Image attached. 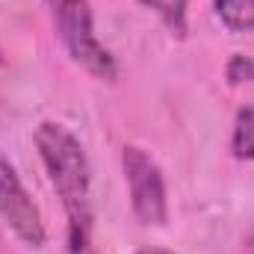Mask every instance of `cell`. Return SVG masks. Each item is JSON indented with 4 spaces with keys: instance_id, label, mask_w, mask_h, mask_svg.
<instances>
[{
    "instance_id": "obj_8",
    "label": "cell",
    "mask_w": 254,
    "mask_h": 254,
    "mask_svg": "<svg viewBox=\"0 0 254 254\" xmlns=\"http://www.w3.org/2000/svg\"><path fill=\"white\" fill-rule=\"evenodd\" d=\"M65 243H68V254H101L95 249V240H92V225L68 222V228H65Z\"/></svg>"
},
{
    "instance_id": "obj_11",
    "label": "cell",
    "mask_w": 254,
    "mask_h": 254,
    "mask_svg": "<svg viewBox=\"0 0 254 254\" xmlns=\"http://www.w3.org/2000/svg\"><path fill=\"white\" fill-rule=\"evenodd\" d=\"M243 252H246V254H254V228L246 234V237H243Z\"/></svg>"
},
{
    "instance_id": "obj_2",
    "label": "cell",
    "mask_w": 254,
    "mask_h": 254,
    "mask_svg": "<svg viewBox=\"0 0 254 254\" xmlns=\"http://www.w3.org/2000/svg\"><path fill=\"white\" fill-rule=\"evenodd\" d=\"M54 18V30L63 42L65 54L74 65L104 83L119 80V60L116 54L98 39L95 33V12L92 0H45Z\"/></svg>"
},
{
    "instance_id": "obj_5",
    "label": "cell",
    "mask_w": 254,
    "mask_h": 254,
    "mask_svg": "<svg viewBox=\"0 0 254 254\" xmlns=\"http://www.w3.org/2000/svg\"><path fill=\"white\" fill-rule=\"evenodd\" d=\"M213 12L225 30L240 36L254 33V0H213Z\"/></svg>"
},
{
    "instance_id": "obj_10",
    "label": "cell",
    "mask_w": 254,
    "mask_h": 254,
    "mask_svg": "<svg viewBox=\"0 0 254 254\" xmlns=\"http://www.w3.org/2000/svg\"><path fill=\"white\" fill-rule=\"evenodd\" d=\"M136 254H178V252L163 249V246H142V249H136Z\"/></svg>"
},
{
    "instance_id": "obj_6",
    "label": "cell",
    "mask_w": 254,
    "mask_h": 254,
    "mask_svg": "<svg viewBox=\"0 0 254 254\" xmlns=\"http://www.w3.org/2000/svg\"><path fill=\"white\" fill-rule=\"evenodd\" d=\"M231 154L240 163H254V107L246 104L237 110L231 127Z\"/></svg>"
},
{
    "instance_id": "obj_9",
    "label": "cell",
    "mask_w": 254,
    "mask_h": 254,
    "mask_svg": "<svg viewBox=\"0 0 254 254\" xmlns=\"http://www.w3.org/2000/svg\"><path fill=\"white\" fill-rule=\"evenodd\" d=\"M225 80L231 86H246L254 83V60L249 54H231L225 63Z\"/></svg>"
},
{
    "instance_id": "obj_3",
    "label": "cell",
    "mask_w": 254,
    "mask_h": 254,
    "mask_svg": "<svg viewBox=\"0 0 254 254\" xmlns=\"http://www.w3.org/2000/svg\"><path fill=\"white\" fill-rule=\"evenodd\" d=\"M122 175L130 195L133 216L148 228H163L169 222V187L160 163L139 145L122 148Z\"/></svg>"
},
{
    "instance_id": "obj_12",
    "label": "cell",
    "mask_w": 254,
    "mask_h": 254,
    "mask_svg": "<svg viewBox=\"0 0 254 254\" xmlns=\"http://www.w3.org/2000/svg\"><path fill=\"white\" fill-rule=\"evenodd\" d=\"M6 63V57H3V48H0V65Z\"/></svg>"
},
{
    "instance_id": "obj_1",
    "label": "cell",
    "mask_w": 254,
    "mask_h": 254,
    "mask_svg": "<svg viewBox=\"0 0 254 254\" xmlns=\"http://www.w3.org/2000/svg\"><path fill=\"white\" fill-rule=\"evenodd\" d=\"M33 145L45 166V175L57 192L68 222L92 225V166L83 142L60 122H39Z\"/></svg>"
},
{
    "instance_id": "obj_7",
    "label": "cell",
    "mask_w": 254,
    "mask_h": 254,
    "mask_svg": "<svg viewBox=\"0 0 254 254\" xmlns=\"http://www.w3.org/2000/svg\"><path fill=\"white\" fill-rule=\"evenodd\" d=\"M139 3L145 9H151L172 36H178V39L187 36V30H190V0H139Z\"/></svg>"
},
{
    "instance_id": "obj_4",
    "label": "cell",
    "mask_w": 254,
    "mask_h": 254,
    "mask_svg": "<svg viewBox=\"0 0 254 254\" xmlns=\"http://www.w3.org/2000/svg\"><path fill=\"white\" fill-rule=\"evenodd\" d=\"M0 219L27 249H33V252L45 249L48 228H45L42 210L33 201L30 190L24 187L15 163L3 151H0Z\"/></svg>"
}]
</instances>
